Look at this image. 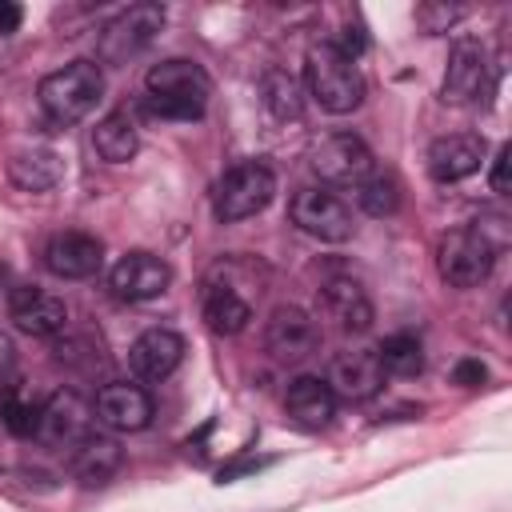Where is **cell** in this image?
<instances>
[{
	"label": "cell",
	"mask_w": 512,
	"mask_h": 512,
	"mask_svg": "<svg viewBox=\"0 0 512 512\" xmlns=\"http://www.w3.org/2000/svg\"><path fill=\"white\" fill-rule=\"evenodd\" d=\"M212 96V80L196 60L168 56L144 76V108L160 120H200Z\"/></svg>",
	"instance_id": "1"
},
{
	"label": "cell",
	"mask_w": 512,
	"mask_h": 512,
	"mask_svg": "<svg viewBox=\"0 0 512 512\" xmlns=\"http://www.w3.org/2000/svg\"><path fill=\"white\" fill-rule=\"evenodd\" d=\"M104 96V72L96 60H72L56 72H48L36 88L40 112L56 124V128H72L80 124Z\"/></svg>",
	"instance_id": "2"
},
{
	"label": "cell",
	"mask_w": 512,
	"mask_h": 512,
	"mask_svg": "<svg viewBox=\"0 0 512 512\" xmlns=\"http://www.w3.org/2000/svg\"><path fill=\"white\" fill-rule=\"evenodd\" d=\"M304 80H308L312 100H316L324 112H332V116L356 112V108L364 104V92H368V84H364L356 60H348V56H344L340 48H332L328 40H320V44L308 48V56H304Z\"/></svg>",
	"instance_id": "3"
},
{
	"label": "cell",
	"mask_w": 512,
	"mask_h": 512,
	"mask_svg": "<svg viewBox=\"0 0 512 512\" xmlns=\"http://www.w3.org/2000/svg\"><path fill=\"white\" fill-rule=\"evenodd\" d=\"M272 196H276V172L264 160H240L216 180L212 212H216V220L236 224V220L264 212L272 204Z\"/></svg>",
	"instance_id": "4"
},
{
	"label": "cell",
	"mask_w": 512,
	"mask_h": 512,
	"mask_svg": "<svg viewBox=\"0 0 512 512\" xmlns=\"http://www.w3.org/2000/svg\"><path fill=\"white\" fill-rule=\"evenodd\" d=\"M496 248L476 228H452L436 244V268L452 288H476L492 276Z\"/></svg>",
	"instance_id": "5"
},
{
	"label": "cell",
	"mask_w": 512,
	"mask_h": 512,
	"mask_svg": "<svg viewBox=\"0 0 512 512\" xmlns=\"http://www.w3.org/2000/svg\"><path fill=\"white\" fill-rule=\"evenodd\" d=\"M160 28H164V8L160 4H132L100 28L96 56L104 64H128L132 56H140L160 36Z\"/></svg>",
	"instance_id": "6"
},
{
	"label": "cell",
	"mask_w": 512,
	"mask_h": 512,
	"mask_svg": "<svg viewBox=\"0 0 512 512\" xmlns=\"http://www.w3.org/2000/svg\"><path fill=\"white\" fill-rule=\"evenodd\" d=\"M312 168L324 184H336V188H360L372 172H376V160L368 152V144L352 132H332L324 136L316 148H312Z\"/></svg>",
	"instance_id": "7"
},
{
	"label": "cell",
	"mask_w": 512,
	"mask_h": 512,
	"mask_svg": "<svg viewBox=\"0 0 512 512\" xmlns=\"http://www.w3.org/2000/svg\"><path fill=\"white\" fill-rule=\"evenodd\" d=\"M288 216H292V224L300 232H308V236H316L324 244H340L356 228L352 224V208L328 188H300L292 196V204H288Z\"/></svg>",
	"instance_id": "8"
},
{
	"label": "cell",
	"mask_w": 512,
	"mask_h": 512,
	"mask_svg": "<svg viewBox=\"0 0 512 512\" xmlns=\"http://www.w3.org/2000/svg\"><path fill=\"white\" fill-rule=\"evenodd\" d=\"M92 420H96L92 404H88L80 392L60 388V392H52V396L40 404L36 440L48 444V448H64V452H68L72 444H80V440L92 432Z\"/></svg>",
	"instance_id": "9"
},
{
	"label": "cell",
	"mask_w": 512,
	"mask_h": 512,
	"mask_svg": "<svg viewBox=\"0 0 512 512\" xmlns=\"http://www.w3.org/2000/svg\"><path fill=\"white\" fill-rule=\"evenodd\" d=\"M488 72H492V64H488L484 44L472 36H460L448 52V68H444V84H440L444 104L464 108V104L484 100L488 96Z\"/></svg>",
	"instance_id": "10"
},
{
	"label": "cell",
	"mask_w": 512,
	"mask_h": 512,
	"mask_svg": "<svg viewBox=\"0 0 512 512\" xmlns=\"http://www.w3.org/2000/svg\"><path fill=\"white\" fill-rule=\"evenodd\" d=\"M320 344V328L316 320L296 308V304H280L268 324H264V348L280 360V364H300L304 356H312Z\"/></svg>",
	"instance_id": "11"
},
{
	"label": "cell",
	"mask_w": 512,
	"mask_h": 512,
	"mask_svg": "<svg viewBox=\"0 0 512 512\" xmlns=\"http://www.w3.org/2000/svg\"><path fill=\"white\" fill-rule=\"evenodd\" d=\"M172 284V268L152 256V252H128L112 264L108 272V288L116 300H128V304H140V300H152L160 296L164 288Z\"/></svg>",
	"instance_id": "12"
},
{
	"label": "cell",
	"mask_w": 512,
	"mask_h": 512,
	"mask_svg": "<svg viewBox=\"0 0 512 512\" xmlns=\"http://www.w3.org/2000/svg\"><path fill=\"white\" fill-rule=\"evenodd\" d=\"M324 384L332 388L336 400H352V404L372 400L384 388V368H380L376 348H348V352H340L332 360Z\"/></svg>",
	"instance_id": "13"
},
{
	"label": "cell",
	"mask_w": 512,
	"mask_h": 512,
	"mask_svg": "<svg viewBox=\"0 0 512 512\" xmlns=\"http://www.w3.org/2000/svg\"><path fill=\"white\" fill-rule=\"evenodd\" d=\"M8 316L28 336H60L68 328V304L36 284H20L8 292Z\"/></svg>",
	"instance_id": "14"
},
{
	"label": "cell",
	"mask_w": 512,
	"mask_h": 512,
	"mask_svg": "<svg viewBox=\"0 0 512 512\" xmlns=\"http://www.w3.org/2000/svg\"><path fill=\"white\" fill-rule=\"evenodd\" d=\"M96 420L112 432H140L152 424V396L140 388V384H124V380H112L96 392V404H92Z\"/></svg>",
	"instance_id": "15"
},
{
	"label": "cell",
	"mask_w": 512,
	"mask_h": 512,
	"mask_svg": "<svg viewBox=\"0 0 512 512\" xmlns=\"http://www.w3.org/2000/svg\"><path fill=\"white\" fill-rule=\"evenodd\" d=\"M44 268L60 280H88L104 268V244L88 232H56L44 244Z\"/></svg>",
	"instance_id": "16"
},
{
	"label": "cell",
	"mask_w": 512,
	"mask_h": 512,
	"mask_svg": "<svg viewBox=\"0 0 512 512\" xmlns=\"http://www.w3.org/2000/svg\"><path fill=\"white\" fill-rule=\"evenodd\" d=\"M484 156H488L484 136H476V132H452V136L432 140V148H428V172L440 184H456V180H468L472 172H480Z\"/></svg>",
	"instance_id": "17"
},
{
	"label": "cell",
	"mask_w": 512,
	"mask_h": 512,
	"mask_svg": "<svg viewBox=\"0 0 512 512\" xmlns=\"http://www.w3.org/2000/svg\"><path fill=\"white\" fill-rule=\"evenodd\" d=\"M180 360H184V336L172 328H148L128 348V368L148 384L168 380L180 368Z\"/></svg>",
	"instance_id": "18"
},
{
	"label": "cell",
	"mask_w": 512,
	"mask_h": 512,
	"mask_svg": "<svg viewBox=\"0 0 512 512\" xmlns=\"http://www.w3.org/2000/svg\"><path fill=\"white\" fill-rule=\"evenodd\" d=\"M320 308L340 332H368L372 328V300L360 280L352 276H328L320 284Z\"/></svg>",
	"instance_id": "19"
},
{
	"label": "cell",
	"mask_w": 512,
	"mask_h": 512,
	"mask_svg": "<svg viewBox=\"0 0 512 512\" xmlns=\"http://www.w3.org/2000/svg\"><path fill=\"white\" fill-rule=\"evenodd\" d=\"M284 408H288V416H292L300 428L320 432V428H328L332 416H336V396H332V388H328L320 376H296V380L288 384V392H284Z\"/></svg>",
	"instance_id": "20"
},
{
	"label": "cell",
	"mask_w": 512,
	"mask_h": 512,
	"mask_svg": "<svg viewBox=\"0 0 512 512\" xmlns=\"http://www.w3.org/2000/svg\"><path fill=\"white\" fill-rule=\"evenodd\" d=\"M116 468H120V444L104 432H88L80 444L68 448V472L88 488L112 480Z\"/></svg>",
	"instance_id": "21"
},
{
	"label": "cell",
	"mask_w": 512,
	"mask_h": 512,
	"mask_svg": "<svg viewBox=\"0 0 512 512\" xmlns=\"http://www.w3.org/2000/svg\"><path fill=\"white\" fill-rule=\"evenodd\" d=\"M200 312H204V324H208L212 332L236 336V332H244V324L252 320V300L240 296L228 280H224V284L208 280L204 292H200Z\"/></svg>",
	"instance_id": "22"
},
{
	"label": "cell",
	"mask_w": 512,
	"mask_h": 512,
	"mask_svg": "<svg viewBox=\"0 0 512 512\" xmlns=\"http://www.w3.org/2000/svg\"><path fill=\"white\" fill-rule=\"evenodd\" d=\"M60 176H64V164L52 148H24L8 160V180L24 192H48L60 184Z\"/></svg>",
	"instance_id": "23"
},
{
	"label": "cell",
	"mask_w": 512,
	"mask_h": 512,
	"mask_svg": "<svg viewBox=\"0 0 512 512\" xmlns=\"http://www.w3.org/2000/svg\"><path fill=\"white\" fill-rule=\"evenodd\" d=\"M92 148H96L100 160H108V164H124V160H132L136 148H140V136H136L132 116H128L124 108L108 112V116L92 128Z\"/></svg>",
	"instance_id": "24"
},
{
	"label": "cell",
	"mask_w": 512,
	"mask_h": 512,
	"mask_svg": "<svg viewBox=\"0 0 512 512\" xmlns=\"http://www.w3.org/2000/svg\"><path fill=\"white\" fill-rule=\"evenodd\" d=\"M260 100H264V108H268L272 120H300V112H304L300 84L284 68H268L260 76Z\"/></svg>",
	"instance_id": "25"
},
{
	"label": "cell",
	"mask_w": 512,
	"mask_h": 512,
	"mask_svg": "<svg viewBox=\"0 0 512 512\" xmlns=\"http://www.w3.org/2000/svg\"><path fill=\"white\" fill-rule=\"evenodd\" d=\"M376 356H380V368H384V376H420L424 372V344L412 336V332H392L380 348H376Z\"/></svg>",
	"instance_id": "26"
},
{
	"label": "cell",
	"mask_w": 512,
	"mask_h": 512,
	"mask_svg": "<svg viewBox=\"0 0 512 512\" xmlns=\"http://www.w3.org/2000/svg\"><path fill=\"white\" fill-rule=\"evenodd\" d=\"M356 200H360V208H364L368 216H392V212L400 208V184H396L392 176H384V172H372V176L356 188Z\"/></svg>",
	"instance_id": "27"
},
{
	"label": "cell",
	"mask_w": 512,
	"mask_h": 512,
	"mask_svg": "<svg viewBox=\"0 0 512 512\" xmlns=\"http://www.w3.org/2000/svg\"><path fill=\"white\" fill-rule=\"evenodd\" d=\"M0 420H4V428H8V432H16V436H36L40 404H32V400L16 396V392H12V384H8V392L0 396Z\"/></svg>",
	"instance_id": "28"
},
{
	"label": "cell",
	"mask_w": 512,
	"mask_h": 512,
	"mask_svg": "<svg viewBox=\"0 0 512 512\" xmlns=\"http://www.w3.org/2000/svg\"><path fill=\"white\" fill-rule=\"evenodd\" d=\"M460 16H464V8H448V4H420L416 8V20L424 32H448Z\"/></svg>",
	"instance_id": "29"
},
{
	"label": "cell",
	"mask_w": 512,
	"mask_h": 512,
	"mask_svg": "<svg viewBox=\"0 0 512 512\" xmlns=\"http://www.w3.org/2000/svg\"><path fill=\"white\" fill-rule=\"evenodd\" d=\"M508 148H500L496 152V160H492V172H488V184H492V192H508Z\"/></svg>",
	"instance_id": "30"
},
{
	"label": "cell",
	"mask_w": 512,
	"mask_h": 512,
	"mask_svg": "<svg viewBox=\"0 0 512 512\" xmlns=\"http://www.w3.org/2000/svg\"><path fill=\"white\" fill-rule=\"evenodd\" d=\"M20 20H24V8L12 0H0V36H12L20 28Z\"/></svg>",
	"instance_id": "31"
},
{
	"label": "cell",
	"mask_w": 512,
	"mask_h": 512,
	"mask_svg": "<svg viewBox=\"0 0 512 512\" xmlns=\"http://www.w3.org/2000/svg\"><path fill=\"white\" fill-rule=\"evenodd\" d=\"M12 368H16V344L8 332H0V384H8Z\"/></svg>",
	"instance_id": "32"
},
{
	"label": "cell",
	"mask_w": 512,
	"mask_h": 512,
	"mask_svg": "<svg viewBox=\"0 0 512 512\" xmlns=\"http://www.w3.org/2000/svg\"><path fill=\"white\" fill-rule=\"evenodd\" d=\"M488 372H484V364L480 360H460L456 364V384H480Z\"/></svg>",
	"instance_id": "33"
}]
</instances>
